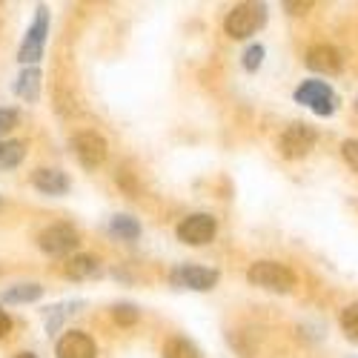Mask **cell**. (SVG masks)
<instances>
[{"label":"cell","instance_id":"cell-23","mask_svg":"<svg viewBox=\"0 0 358 358\" xmlns=\"http://www.w3.org/2000/svg\"><path fill=\"white\" fill-rule=\"evenodd\" d=\"M17 127V112L15 109H0V138H3L6 132H12Z\"/></svg>","mask_w":358,"mask_h":358},{"label":"cell","instance_id":"cell-2","mask_svg":"<svg viewBox=\"0 0 358 358\" xmlns=\"http://www.w3.org/2000/svg\"><path fill=\"white\" fill-rule=\"evenodd\" d=\"M264 17H266V9L264 6H258V3H238L229 15H227V20H224V29H227V35L229 38H250V35H255L258 29L264 26Z\"/></svg>","mask_w":358,"mask_h":358},{"label":"cell","instance_id":"cell-18","mask_svg":"<svg viewBox=\"0 0 358 358\" xmlns=\"http://www.w3.org/2000/svg\"><path fill=\"white\" fill-rule=\"evenodd\" d=\"M164 358H201L195 344L187 338H169L164 344Z\"/></svg>","mask_w":358,"mask_h":358},{"label":"cell","instance_id":"cell-9","mask_svg":"<svg viewBox=\"0 0 358 358\" xmlns=\"http://www.w3.org/2000/svg\"><path fill=\"white\" fill-rule=\"evenodd\" d=\"M106 152L109 146L98 132H80L75 138V155L86 169H98L106 161Z\"/></svg>","mask_w":358,"mask_h":358},{"label":"cell","instance_id":"cell-22","mask_svg":"<svg viewBox=\"0 0 358 358\" xmlns=\"http://www.w3.org/2000/svg\"><path fill=\"white\" fill-rule=\"evenodd\" d=\"M341 155H344V161L358 172V138H350V141L341 143Z\"/></svg>","mask_w":358,"mask_h":358},{"label":"cell","instance_id":"cell-20","mask_svg":"<svg viewBox=\"0 0 358 358\" xmlns=\"http://www.w3.org/2000/svg\"><path fill=\"white\" fill-rule=\"evenodd\" d=\"M112 315H115V321H117V324H124V327H129V324H135V321H138V310H135L132 304H117Z\"/></svg>","mask_w":358,"mask_h":358},{"label":"cell","instance_id":"cell-4","mask_svg":"<svg viewBox=\"0 0 358 358\" xmlns=\"http://www.w3.org/2000/svg\"><path fill=\"white\" fill-rule=\"evenodd\" d=\"M38 244L49 255H69L78 247V229L72 224H52L41 232Z\"/></svg>","mask_w":358,"mask_h":358},{"label":"cell","instance_id":"cell-11","mask_svg":"<svg viewBox=\"0 0 358 358\" xmlns=\"http://www.w3.org/2000/svg\"><path fill=\"white\" fill-rule=\"evenodd\" d=\"M57 358H95V341L83 333H66L57 341Z\"/></svg>","mask_w":358,"mask_h":358},{"label":"cell","instance_id":"cell-3","mask_svg":"<svg viewBox=\"0 0 358 358\" xmlns=\"http://www.w3.org/2000/svg\"><path fill=\"white\" fill-rule=\"evenodd\" d=\"M295 101L298 103H304L310 106L315 115H333L336 109V95H333V89L321 83V80H307L295 89Z\"/></svg>","mask_w":358,"mask_h":358},{"label":"cell","instance_id":"cell-24","mask_svg":"<svg viewBox=\"0 0 358 358\" xmlns=\"http://www.w3.org/2000/svg\"><path fill=\"white\" fill-rule=\"evenodd\" d=\"M117 184H121V187H127L132 195L138 192V187H135V181H132V175H129V172H121V175H117Z\"/></svg>","mask_w":358,"mask_h":358},{"label":"cell","instance_id":"cell-28","mask_svg":"<svg viewBox=\"0 0 358 358\" xmlns=\"http://www.w3.org/2000/svg\"><path fill=\"white\" fill-rule=\"evenodd\" d=\"M355 109H358V98H355Z\"/></svg>","mask_w":358,"mask_h":358},{"label":"cell","instance_id":"cell-17","mask_svg":"<svg viewBox=\"0 0 358 358\" xmlns=\"http://www.w3.org/2000/svg\"><path fill=\"white\" fill-rule=\"evenodd\" d=\"M109 229H112V235H121L124 241H135V238L141 235V224L135 218H129V215H115Z\"/></svg>","mask_w":358,"mask_h":358},{"label":"cell","instance_id":"cell-7","mask_svg":"<svg viewBox=\"0 0 358 358\" xmlns=\"http://www.w3.org/2000/svg\"><path fill=\"white\" fill-rule=\"evenodd\" d=\"M172 284L181 287V289H198V292H206L213 289L215 281H218V273L215 270H206V266H192V264H181L172 270Z\"/></svg>","mask_w":358,"mask_h":358},{"label":"cell","instance_id":"cell-6","mask_svg":"<svg viewBox=\"0 0 358 358\" xmlns=\"http://www.w3.org/2000/svg\"><path fill=\"white\" fill-rule=\"evenodd\" d=\"M215 218L213 215H189L184 218L181 224H178V238H181L184 244H192V247H203V244H210L213 238H215Z\"/></svg>","mask_w":358,"mask_h":358},{"label":"cell","instance_id":"cell-25","mask_svg":"<svg viewBox=\"0 0 358 358\" xmlns=\"http://www.w3.org/2000/svg\"><path fill=\"white\" fill-rule=\"evenodd\" d=\"M9 330H12V321H9V315L3 310H0V338H3Z\"/></svg>","mask_w":358,"mask_h":358},{"label":"cell","instance_id":"cell-13","mask_svg":"<svg viewBox=\"0 0 358 358\" xmlns=\"http://www.w3.org/2000/svg\"><path fill=\"white\" fill-rule=\"evenodd\" d=\"M32 184L46 195H64L69 192V178L61 169H38L32 175Z\"/></svg>","mask_w":358,"mask_h":358},{"label":"cell","instance_id":"cell-5","mask_svg":"<svg viewBox=\"0 0 358 358\" xmlns=\"http://www.w3.org/2000/svg\"><path fill=\"white\" fill-rule=\"evenodd\" d=\"M46 32H49V12L41 6L35 15V23L29 26L26 41L20 46V64H38L41 55H43V43H46Z\"/></svg>","mask_w":358,"mask_h":358},{"label":"cell","instance_id":"cell-15","mask_svg":"<svg viewBox=\"0 0 358 358\" xmlns=\"http://www.w3.org/2000/svg\"><path fill=\"white\" fill-rule=\"evenodd\" d=\"M41 295H43V287L41 284H17V287L6 289L3 301L6 304H29V301H38Z\"/></svg>","mask_w":358,"mask_h":358},{"label":"cell","instance_id":"cell-14","mask_svg":"<svg viewBox=\"0 0 358 358\" xmlns=\"http://www.w3.org/2000/svg\"><path fill=\"white\" fill-rule=\"evenodd\" d=\"M15 92H17L23 101H38V95H41V72H38L35 66H29V69L17 78Z\"/></svg>","mask_w":358,"mask_h":358},{"label":"cell","instance_id":"cell-29","mask_svg":"<svg viewBox=\"0 0 358 358\" xmlns=\"http://www.w3.org/2000/svg\"><path fill=\"white\" fill-rule=\"evenodd\" d=\"M0 206H3V198H0Z\"/></svg>","mask_w":358,"mask_h":358},{"label":"cell","instance_id":"cell-27","mask_svg":"<svg viewBox=\"0 0 358 358\" xmlns=\"http://www.w3.org/2000/svg\"><path fill=\"white\" fill-rule=\"evenodd\" d=\"M17 358H35V355H32V352H23V355H17Z\"/></svg>","mask_w":358,"mask_h":358},{"label":"cell","instance_id":"cell-10","mask_svg":"<svg viewBox=\"0 0 358 358\" xmlns=\"http://www.w3.org/2000/svg\"><path fill=\"white\" fill-rule=\"evenodd\" d=\"M307 66L313 72H324V75H336L341 69V52L330 43H315L307 52Z\"/></svg>","mask_w":358,"mask_h":358},{"label":"cell","instance_id":"cell-16","mask_svg":"<svg viewBox=\"0 0 358 358\" xmlns=\"http://www.w3.org/2000/svg\"><path fill=\"white\" fill-rule=\"evenodd\" d=\"M26 155V146L20 141H0V169H15Z\"/></svg>","mask_w":358,"mask_h":358},{"label":"cell","instance_id":"cell-8","mask_svg":"<svg viewBox=\"0 0 358 358\" xmlns=\"http://www.w3.org/2000/svg\"><path fill=\"white\" fill-rule=\"evenodd\" d=\"M315 146V129L307 124H292L284 135H281V155L284 158H304L310 155V149Z\"/></svg>","mask_w":358,"mask_h":358},{"label":"cell","instance_id":"cell-21","mask_svg":"<svg viewBox=\"0 0 358 358\" xmlns=\"http://www.w3.org/2000/svg\"><path fill=\"white\" fill-rule=\"evenodd\" d=\"M261 61H264V46H250L244 52V69L247 72H255L261 66Z\"/></svg>","mask_w":358,"mask_h":358},{"label":"cell","instance_id":"cell-1","mask_svg":"<svg viewBox=\"0 0 358 358\" xmlns=\"http://www.w3.org/2000/svg\"><path fill=\"white\" fill-rule=\"evenodd\" d=\"M250 284L264 287V289H273V292H289L295 287V275L289 266L278 264V261H258L250 266L247 273Z\"/></svg>","mask_w":358,"mask_h":358},{"label":"cell","instance_id":"cell-12","mask_svg":"<svg viewBox=\"0 0 358 358\" xmlns=\"http://www.w3.org/2000/svg\"><path fill=\"white\" fill-rule=\"evenodd\" d=\"M101 273V261L92 255H72L64 261V275L72 281H86Z\"/></svg>","mask_w":358,"mask_h":358},{"label":"cell","instance_id":"cell-26","mask_svg":"<svg viewBox=\"0 0 358 358\" xmlns=\"http://www.w3.org/2000/svg\"><path fill=\"white\" fill-rule=\"evenodd\" d=\"M284 6H287V9H292L295 15H301V12H307V9H310V3H284Z\"/></svg>","mask_w":358,"mask_h":358},{"label":"cell","instance_id":"cell-19","mask_svg":"<svg viewBox=\"0 0 358 358\" xmlns=\"http://www.w3.org/2000/svg\"><path fill=\"white\" fill-rule=\"evenodd\" d=\"M341 327L350 338H358V301L350 304L344 313H341Z\"/></svg>","mask_w":358,"mask_h":358}]
</instances>
